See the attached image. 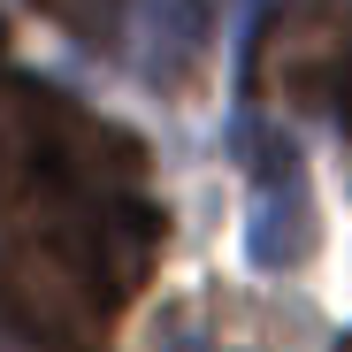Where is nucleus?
<instances>
[{
  "label": "nucleus",
  "instance_id": "obj_1",
  "mask_svg": "<svg viewBox=\"0 0 352 352\" xmlns=\"http://www.w3.org/2000/svg\"><path fill=\"white\" fill-rule=\"evenodd\" d=\"M161 261V214L131 192L46 199L0 222V322L38 352H92Z\"/></svg>",
  "mask_w": 352,
  "mask_h": 352
},
{
  "label": "nucleus",
  "instance_id": "obj_2",
  "mask_svg": "<svg viewBox=\"0 0 352 352\" xmlns=\"http://www.w3.org/2000/svg\"><path fill=\"white\" fill-rule=\"evenodd\" d=\"M138 168H146V146L131 131L85 115L38 77H0V214L131 192Z\"/></svg>",
  "mask_w": 352,
  "mask_h": 352
},
{
  "label": "nucleus",
  "instance_id": "obj_3",
  "mask_svg": "<svg viewBox=\"0 0 352 352\" xmlns=\"http://www.w3.org/2000/svg\"><path fill=\"white\" fill-rule=\"evenodd\" d=\"M344 8L337 0H283V8L261 23L253 38V69L245 85L253 92H276V100H329L337 85V62H344Z\"/></svg>",
  "mask_w": 352,
  "mask_h": 352
},
{
  "label": "nucleus",
  "instance_id": "obj_4",
  "mask_svg": "<svg viewBox=\"0 0 352 352\" xmlns=\"http://www.w3.org/2000/svg\"><path fill=\"white\" fill-rule=\"evenodd\" d=\"M238 153L253 168V261L261 268H299L314 253V199H307L299 146L283 131L238 123Z\"/></svg>",
  "mask_w": 352,
  "mask_h": 352
},
{
  "label": "nucleus",
  "instance_id": "obj_5",
  "mask_svg": "<svg viewBox=\"0 0 352 352\" xmlns=\"http://www.w3.org/2000/svg\"><path fill=\"white\" fill-rule=\"evenodd\" d=\"M214 31V0H146L138 8V69L153 85H176Z\"/></svg>",
  "mask_w": 352,
  "mask_h": 352
},
{
  "label": "nucleus",
  "instance_id": "obj_6",
  "mask_svg": "<svg viewBox=\"0 0 352 352\" xmlns=\"http://www.w3.org/2000/svg\"><path fill=\"white\" fill-rule=\"evenodd\" d=\"M31 8L46 23H62L69 38H85V46H107L115 23H123V0H31Z\"/></svg>",
  "mask_w": 352,
  "mask_h": 352
},
{
  "label": "nucleus",
  "instance_id": "obj_7",
  "mask_svg": "<svg viewBox=\"0 0 352 352\" xmlns=\"http://www.w3.org/2000/svg\"><path fill=\"white\" fill-rule=\"evenodd\" d=\"M329 107H337V123L352 131V38H344V62H337V85H329Z\"/></svg>",
  "mask_w": 352,
  "mask_h": 352
},
{
  "label": "nucleus",
  "instance_id": "obj_8",
  "mask_svg": "<svg viewBox=\"0 0 352 352\" xmlns=\"http://www.w3.org/2000/svg\"><path fill=\"white\" fill-rule=\"evenodd\" d=\"M0 352H38V344H23V337H16V329H8V337H0Z\"/></svg>",
  "mask_w": 352,
  "mask_h": 352
},
{
  "label": "nucleus",
  "instance_id": "obj_9",
  "mask_svg": "<svg viewBox=\"0 0 352 352\" xmlns=\"http://www.w3.org/2000/svg\"><path fill=\"white\" fill-rule=\"evenodd\" d=\"M344 352H352V337H344Z\"/></svg>",
  "mask_w": 352,
  "mask_h": 352
}]
</instances>
